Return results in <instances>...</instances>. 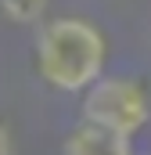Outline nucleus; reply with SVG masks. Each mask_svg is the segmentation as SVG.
<instances>
[{"label":"nucleus","mask_w":151,"mask_h":155,"mask_svg":"<svg viewBox=\"0 0 151 155\" xmlns=\"http://www.w3.org/2000/svg\"><path fill=\"white\" fill-rule=\"evenodd\" d=\"M0 155H14V137L4 123H0Z\"/></svg>","instance_id":"5"},{"label":"nucleus","mask_w":151,"mask_h":155,"mask_svg":"<svg viewBox=\"0 0 151 155\" xmlns=\"http://www.w3.org/2000/svg\"><path fill=\"white\" fill-rule=\"evenodd\" d=\"M50 0H0V15L11 25H40Z\"/></svg>","instance_id":"4"},{"label":"nucleus","mask_w":151,"mask_h":155,"mask_svg":"<svg viewBox=\"0 0 151 155\" xmlns=\"http://www.w3.org/2000/svg\"><path fill=\"white\" fill-rule=\"evenodd\" d=\"M36 72L47 87L61 94H83L94 79L104 76L108 65V36L79 15L47 18L36 25L33 43Z\"/></svg>","instance_id":"1"},{"label":"nucleus","mask_w":151,"mask_h":155,"mask_svg":"<svg viewBox=\"0 0 151 155\" xmlns=\"http://www.w3.org/2000/svg\"><path fill=\"white\" fill-rule=\"evenodd\" d=\"M61 155H137V148H133V137L112 134V130L83 119L61 141Z\"/></svg>","instance_id":"3"},{"label":"nucleus","mask_w":151,"mask_h":155,"mask_svg":"<svg viewBox=\"0 0 151 155\" xmlns=\"http://www.w3.org/2000/svg\"><path fill=\"white\" fill-rule=\"evenodd\" d=\"M83 119L122 137H137L151 123V97L137 76H101L83 90Z\"/></svg>","instance_id":"2"}]
</instances>
